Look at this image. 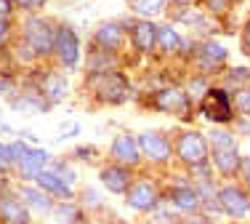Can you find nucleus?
<instances>
[{
    "label": "nucleus",
    "mask_w": 250,
    "mask_h": 224,
    "mask_svg": "<svg viewBox=\"0 0 250 224\" xmlns=\"http://www.w3.org/2000/svg\"><path fill=\"white\" fill-rule=\"evenodd\" d=\"M93 91L104 104H123L130 93V83L120 72H101L99 78H93Z\"/></svg>",
    "instance_id": "obj_1"
},
{
    "label": "nucleus",
    "mask_w": 250,
    "mask_h": 224,
    "mask_svg": "<svg viewBox=\"0 0 250 224\" xmlns=\"http://www.w3.org/2000/svg\"><path fill=\"white\" fill-rule=\"evenodd\" d=\"M213 141V157H216V166L221 168V174H231L237 171L240 155H237V141L229 131H213L210 134Z\"/></svg>",
    "instance_id": "obj_2"
},
{
    "label": "nucleus",
    "mask_w": 250,
    "mask_h": 224,
    "mask_svg": "<svg viewBox=\"0 0 250 224\" xmlns=\"http://www.w3.org/2000/svg\"><path fill=\"white\" fill-rule=\"evenodd\" d=\"M24 40L32 48V54H48V51L56 45V32L40 19H29L27 29H24Z\"/></svg>",
    "instance_id": "obj_3"
},
{
    "label": "nucleus",
    "mask_w": 250,
    "mask_h": 224,
    "mask_svg": "<svg viewBox=\"0 0 250 224\" xmlns=\"http://www.w3.org/2000/svg\"><path fill=\"white\" fill-rule=\"evenodd\" d=\"M202 115L213 123H229L231 120V102L221 88H213L202 99Z\"/></svg>",
    "instance_id": "obj_4"
},
{
    "label": "nucleus",
    "mask_w": 250,
    "mask_h": 224,
    "mask_svg": "<svg viewBox=\"0 0 250 224\" xmlns=\"http://www.w3.org/2000/svg\"><path fill=\"white\" fill-rule=\"evenodd\" d=\"M178 155H181V160L189 163V166H202L205 157H208L205 139H202L200 134H184V136L178 139Z\"/></svg>",
    "instance_id": "obj_5"
},
{
    "label": "nucleus",
    "mask_w": 250,
    "mask_h": 224,
    "mask_svg": "<svg viewBox=\"0 0 250 224\" xmlns=\"http://www.w3.org/2000/svg\"><path fill=\"white\" fill-rule=\"evenodd\" d=\"M56 51L64 67L69 69L77 67V62H80V40H77V35L69 27H62L56 32Z\"/></svg>",
    "instance_id": "obj_6"
},
{
    "label": "nucleus",
    "mask_w": 250,
    "mask_h": 224,
    "mask_svg": "<svg viewBox=\"0 0 250 224\" xmlns=\"http://www.w3.org/2000/svg\"><path fill=\"white\" fill-rule=\"evenodd\" d=\"M136 144H139V150L144 152V155H149L152 160H168L170 155V141L163 136V134H154V131H146L141 134L139 139H136Z\"/></svg>",
    "instance_id": "obj_7"
},
{
    "label": "nucleus",
    "mask_w": 250,
    "mask_h": 224,
    "mask_svg": "<svg viewBox=\"0 0 250 224\" xmlns=\"http://www.w3.org/2000/svg\"><path fill=\"white\" fill-rule=\"evenodd\" d=\"M218 203H221V208L229 211L231 216H242L250 211V200L245 198V192H240L237 187H224L221 195H218Z\"/></svg>",
    "instance_id": "obj_8"
},
{
    "label": "nucleus",
    "mask_w": 250,
    "mask_h": 224,
    "mask_svg": "<svg viewBox=\"0 0 250 224\" xmlns=\"http://www.w3.org/2000/svg\"><path fill=\"white\" fill-rule=\"evenodd\" d=\"M154 203H157V190H154V184H149V181H139L128 192V205L136 211H149Z\"/></svg>",
    "instance_id": "obj_9"
},
{
    "label": "nucleus",
    "mask_w": 250,
    "mask_h": 224,
    "mask_svg": "<svg viewBox=\"0 0 250 224\" xmlns=\"http://www.w3.org/2000/svg\"><path fill=\"white\" fill-rule=\"evenodd\" d=\"M0 219H5V224H27L29 211H27V205H21V200L5 195V198H0Z\"/></svg>",
    "instance_id": "obj_10"
},
{
    "label": "nucleus",
    "mask_w": 250,
    "mask_h": 224,
    "mask_svg": "<svg viewBox=\"0 0 250 224\" xmlns=\"http://www.w3.org/2000/svg\"><path fill=\"white\" fill-rule=\"evenodd\" d=\"M101 184H104L109 192L120 195V192H125V190H128V184H130L128 168H123V166H109V168H104V171H101Z\"/></svg>",
    "instance_id": "obj_11"
},
{
    "label": "nucleus",
    "mask_w": 250,
    "mask_h": 224,
    "mask_svg": "<svg viewBox=\"0 0 250 224\" xmlns=\"http://www.w3.org/2000/svg\"><path fill=\"white\" fill-rule=\"evenodd\" d=\"M48 163V155L43 150H29L19 163H16V171H19L24 179H35L38 174H43V166Z\"/></svg>",
    "instance_id": "obj_12"
},
{
    "label": "nucleus",
    "mask_w": 250,
    "mask_h": 224,
    "mask_svg": "<svg viewBox=\"0 0 250 224\" xmlns=\"http://www.w3.org/2000/svg\"><path fill=\"white\" fill-rule=\"evenodd\" d=\"M112 155L125 166H136L139 163V144H136L133 136H117L115 144H112Z\"/></svg>",
    "instance_id": "obj_13"
},
{
    "label": "nucleus",
    "mask_w": 250,
    "mask_h": 224,
    "mask_svg": "<svg viewBox=\"0 0 250 224\" xmlns=\"http://www.w3.org/2000/svg\"><path fill=\"white\" fill-rule=\"evenodd\" d=\"M38 184L43 187L45 195H62V198H72V190H69L67 181H62V176L53 174V171H43V174L35 176Z\"/></svg>",
    "instance_id": "obj_14"
},
{
    "label": "nucleus",
    "mask_w": 250,
    "mask_h": 224,
    "mask_svg": "<svg viewBox=\"0 0 250 224\" xmlns=\"http://www.w3.org/2000/svg\"><path fill=\"white\" fill-rule=\"evenodd\" d=\"M133 43L139 51H152L157 43V27L152 22H136L133 24Z\"/></svg>",
    "instance_id": "obj_15"
},
{
    "label": "nucleus",
    "mask_w": 250,
    "mask_h": 224,
    "mask_svg": "<svg viewBox=\"0 0 250 224\" xmlns=\"http://www.w3.org/2000/svg\"><path fill=\"white\" fill-rule=\"evenodd\" d=\"M154 104H157L160 110H165V112H184L189 102L178 88H168V91H160L157 96H154Z\"/></svg>",
    "instance_id": "obj_16"
},
{
    "label": "nucleus",
    "mask_w": 250,
    "mask_h": 224,
    "mask_svg": "<svg viewBox=\"0 0 250 224\" xmlns=\"http://www.w3.org/2000/svg\"><path fill=\"white\" fill-rule=\"evenodd\" d=\"M123 38H125V35H123V27L120 24H101L99 32H96V43L104 51L117 48V45L123 43Z\"/></svg>",
    "instance_id": "obj_17"
},
{
    "label": "nucleus",
    "mask_w": 250,
    "mask_h": 224,
    "mask_svg": "<svg viewBox=\"0 0 250 224\" xmlns=\"http://www.w3.org/2000/svg\"><path fill=\"white\" fill-rule=\"evenodd\" d=\"M202 67H205V69H218V67H221V64H224V59H226V48H224V45L221 43H213V40H208V43L205 45H202Z\"/></svg>",
    "instance_id": "obj_18"
},
{
    "label": "nucleus",
    "mask_w": 250,
    "mask_h": 224,
    "mask_svg": "<svg viewBox=\"0 0 250 224\" xmlns=\"http://www.w3.org/2000/svg\"><path fill=\"white\" fill-rule=\"evenodd\" d=\"M21 200L27 203V208L43 211V214H48V211H51V198L45 195L43 190H35V187H24V190H21Z\"/></svg>",
    "instance_id": "obj_19"
},
{
    "label": "nucleus",
    "mask_w": 250,
    "mask_h": 224,
    "mask_svg": "<svg viewBox=\"0 0 250 224\" xmlns=\"http://www.w3.org/2000/svg\"><path fill=\"white\" fill-rule=\"evenodd\" d=\"M170 198H173V203L181 211H197L200 208V198L192 187H176V190L170 192Z\"/></svg>",
    "instance_id": "obj_20"
},
{
    "label": "nucleus",
    "mask_w": 250,
    "mask_h": 224,
    "mask_svg": "<svg viewBox=\"0 0 250 224\" xmlns=\"http://www.w3.org/2000/svg\"><path fill=\"white\" fill-rule=\"evenodd\" d=\"M43 96L48 99V102H59V99L67 93V80L64 78H59V75H48V78L43 80Z\"/></svg>",
    "instance_id": "obj_21"
},
{
    "label": "nucleus",
    "mask_w": 250,
    "mask_h": 224,
    "mask_svg": "<svg viewBox=\"0 0 250 224\" xmlns=\"http://www.w3.org/2000/svg\"><path fill=\"white\" fill-rule=\"evenodd\" d=\"M157 43L163 45L165 51H176L181 40H178L176 29H170V27H163V29H157Z\"/></svg>",
    "instance_id": "obj_22"
},
{
    "label": "nucleus",
    "mask_w": 250,
    "mask_h": 224,
    "mask_svg": "<svg viewBox=\"0 0 250 224\" xmlns=\"http://www.w3.org/2000/svg\"><path fill=\"white\" fill-rule=\"evenodd\" d=\"M53 216H56L59 222H64V224H72V222L80 219V208L72 205V203H62L56 211H53Z\"/></svg>",
    "instance_id": "obj_23"
},
{
    "label": "nucleus",
    "mask_w": 250,
    "mask_h": 224,
    "mask_svg": "<svg viewBox=\"0 0 250 224\" xmlns=\"http://www.w3.org/2000/svg\"><path fill=\"white\" fill-rule=\"evenodd\" d=\"M165 0H136V11L139 14H154V11L163 8Z\"/></svg>",
    "instance_id": "obj_24"
},
{
    "label": "nucleus",
    "mask_w": 250,
    "mask_h": 224,
    "mask_svg": "<svg viewBox=\"0 0 250 224\" xmlns=\"http://www.w3.org/2000/svg\"><path fill=\"white\" fill-rule=\"evenodd\" d=\"M234 102H237V107H240L242 112H250V91H248V88H245V91L237 93Z\"/></svg>",
    "instance_id": "obj_25"
},
{
    "label": "nucleus",
    "mask_w": 250,
    "mask_h": 224,
    "mask_svg": "<svg viewBox=\"0 0 250 224\" xmlns=\"http://www.w3.org/2000/svg\"><path fill=\"white\" fill-rule=\"evenodd\" d=\"M11 166V152H8V144H3L0 141V171Z\"/></svg>",
    "instance_id": "obj_26"
},
{
    "label": "nucleus",
    "mask_w": 250,
    "mask_h": 224,
    "mask_svg": "<svg viewBox=\"0 0 250 224\" xmlns=\"http://www.w3.org/2000/svg\"><path fill=\"white\" fill-rule=\"evenodd\" d=\"M226 5H229V0H208V8H213V11H224Z\"/></svg>",
    "instance_id": "obj_27"
},
{
    "label": "nucleus",
    "mask_w": 250,
    "mask_h": 224,
    "mask_svg": "<svg viewBox=\"0 0 250 224\" xmlns=\"http://www.w3.org/2000/svg\"><path fill=\"white\" fill-rule=\"evenodd\" d=\"M231 80H242V78H250V69H231V75H229Z\"/></svg>",
    "instance_id": "obj_28"
},
{
    "label": "nucleus",
    "mask_w": 250,
    "mask_h": 224,
    "mask_svg": "<svg viewBox=\"0 0 250 224\" xmlns=\"http://www.w3.org/2000/svg\"><path fill=\"white\" fill-rule=\"evenodd\" d=\"M45 0H19V5H24V8H40Z\"/></svg>",
    "instance_id": "obj_29"
},
{
    "label": "nucleus",
    "mask_w": 250,
    "mask_h": 224,
    "mask_svg": "<svg viewBox=\"0 0 250 224\" xmlns=\"http://www.w3.org/2000/svg\"><path fill=\"white\" fill-rule=\"evenodd\" d=\"M8 40V24H5V19H0V45Z\"/></svg>",
    "instance_id": "obj_30"
},
{
    "label": "nucleus",
    "mask_w": 250,
    "mask_h": 224,
    "mask_svg": "<svg viewBox=\"0 0 250 224\" xmlns=\"http://www.w3.org/2000/svg\"><path fill=\"white\" fill-rule=\"evenodd\" d=\"M8 14H11V3L8 0H0V19H5Z\"/></svg>",
    "instance_id": "obj_31"
},
{
    "label": "nucleus",
    "mask_w": 250,
    "mask_h": 224,
    "mask_svg": "<svg viewBox=\"0 0 250 224\" xmlns=\"http://www.w3.org/2000/svg\"><path fill=\"white\" fill-rule=\"evenodd\" d=\"M11 88H14V83H11L8 78H0V93H8Z\"/></svg>",
    "instance_id": "obj_32"
},
{
    "label": "nucleus",
    "mask_w": 250,
    "mask_h": 224,
    "mask_svg": "<svg viewBox=\"0 0 250 224\" xmlns=\"http://www.w3.org/2000/svg\"><path fill=\"white\" fill-rule=\"evenodd\" d=\"M242 45H245V51L250 54V24L245 27V40H242Z\"/></svg>",
    "instance_id": "obj_33"
},
{
    "label": "nucleus",
    "mask_w": 250,
    "mask_h": 224,
    "mask_svg": "<svg viewBox=\"0 0 250 224\" xmlns=\"http://www.w3.org/2000/svg\"><path fill=\"white\" fill-rule=\"evenodd\" d=\"M248 184H250V163H248Z\"/></svg>",
    "instance_id": "obj_34"
},
{
    "label": "nucleus",
    "mask_w": 250,
    "mask_h": 224,
    "mask_svg": "<svg viewBox=\"0 0 250 224\" xmlns=\"http://www.w3.org/2000/svg\"><path fill=\"white\" fill-rule=\"evenodd\" d=\"M176 3H192V0H176Z\"/></svg>",
    "instance_id": "obj_35"
},
{
    "label": "nucleus",
    "mask_w": 250,
    "mask_h": 224,
    "mask_svg": "<svg viewBox=\"0 0 250 224\" xmlns=\"http://www.w3.org/2000/svg\"><path fill=\"white\" fill-rule=\"evenodd\" d=\"M248 91H250V88H248Z\"/></svg>",
    "instance_id": "obj_36"
}]
</instances>
